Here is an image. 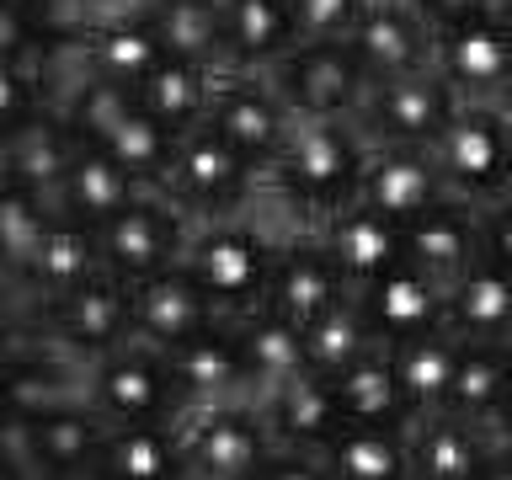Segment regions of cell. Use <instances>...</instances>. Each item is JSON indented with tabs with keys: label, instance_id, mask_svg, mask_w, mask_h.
<instances>
[{
	"label": "cell",
	"instance_id": "cell-6",
	"mask_svg": "<svg viewBox=\"0 0 512 480\" xmlns=\"http://www.w3.org/2000/svg\"><path fill=\"white\" fill-rule=\"evenodd\" d=\"M256 171L214 123H198L192 134L176 139V160L160 192H171L192 219H230L240 214V203H251Z\"/></svg>",
	"mask_w": 512,
	"mask_h": 480
},
{
	"label": "cell",
	"instance_id": "cell-2",
	"mask_svg": "<svg viewBox=\"0 0 512 480\" xmlns=\"http://www.w3.org/2000/svg\"><path fill=\"white\" fill-rule=\"evenodd\" d=\"M278 251L283 240L262 230L251 219H198L187 235V251H182V267L198 278V288L214 299L219 320H246L256 310H267V294H272V267H278Z\"/></svg>",
	"mask_w": 512,
	"mask_h": 480
},
{
	"label": "cell",
	"instance_id": "cell-9",
	"mask_svg": "<svg viewBox=\"0 0 512 480\" xmlns=\"http://www.w3.org/2000/svg\"><path fill=\"white\" fill-rule=\"evenodd\" d=\"M208 123L251 160L256 171H272V160L283 155L288 134H294V107L288 96L272 86V75H240V70H219L214 86V112Z\"/></svg>",
	"mask_w": 512,
	"mask_h": 480
},
{
	"label": "cell",
	"instance_id": "cell-39",
	"mask_svg": "<svg viewBox=\"0 0 512 480\" xmlns=\"http://www.w3.org/2000/svg\"><path fill=\"white\" fill-rule=\"evenodd\" d=\"M54 214H59V203H48L43 192L6 182V192H0V256H6V278H22L38 262Z\"/></svg>",
	"mask_w": 512,
	"mask_h": 480
},
{
	"label": "cell",
	"instance_id": "cell-5",
	"mask_svg": "<svg viewBox=\"0 0 512 480\" xmlns=\"http://www.w3.org/2000/svg\"><path fill=\"white\" fill-rule=\"evenodd\" d=\"M182 448L187 470L219 480H256L278 448L262 400H230V406H187L182 411Z\"/></svg>",
	"mask_w": 512,
	"mask_h": 480
},
{
	"label": "cell",
	"instance_id": "cell-1",
	"mask_svg": "<svg viewBox=\"0 0 512 480\" xmlns=\"http://www.w3.org/2000/svg\"><path fill=\"white\" fill-rule=\"evenodd\" d=\"M368 155H374V139H368L363 118H304V112H294V134H288L283 155L272 160L267 187L283 198L288 214H310L315 230V224L358 203Z\"/></svg>",
	"mask_w": 512,
	"mask_h": 480
},
{
	"label": "cell",
	"instance_id": "cell-18",
	"mask_svg": "<svg viewBox=\"0 0 512 480\" xmlns=\"http://www.w3.org/2000/svg\"><path fill=\"white\" fill-rule=\"evenodd\" d=\"M208 326H219V310L182 262L134 283V336L155 342L160 352L192 342V336H203Z\"/></svg>",
	"mask_w": 512,
	"mask_h": 480
},
{
	"label": "cell",
	"instance_id": "cell-26",
	"mask_svg": "<svg viewBox=\"0 0 512 480\" xmlns=\"http://www.w3.org/2000/svg\"><path fill=\"white\" fill-rule=\"evenodd\" d=\"M262 406H267V422L278 432V443H294V448H326L347 422L342 400H336V384L326 374H315V368H304L299 379L272 390Z\"/></svg>",
	"mask_w": 512,
	"mask_h": 480
},
{
	"label": "cell",
	"instance_id": "cell-30",
	"mask_svg": "<svg viewBox=\"0 0 512 480\" xmlns=\"http://www.w3.org/2000/svg\"><path fill=\"white\" fill-rule=\"evenodd\" d=\"M336 480H406L416 470L411 432L379 422H342V432L320 448Z\"/></svg>",
	"mask_w": 512,
	"mask_h": 480
},
{
	"label": "cell",
	"instance_id": "cell-36",
	"mask_svg": "<svg viewBox=\"0 0 512 480\" xmlns=\"http://www.w3.org/2000/svg\"><path fill=\"white\" fill-rule=\"evenodd\" d=\"M374 342L379 336H374V320H368L358 288L342 294L326 315H315L310 326H304V358H310V368L326 374V379H336L342 368H352Z\"/></svg>",
	"mask_w": 512,
	"mask_h": 480
},
{
	"label": "cell",
	"instance_id": "cell-15",
	"mask_svg": "<svg viewBox=\"0 0 512 480\" xmlns=\"http://www.w3.org/2000/svg\"><path fill=\"white\" fill-rule=\"evenodd\" d=\"M352 48H358L363 70L374 75V86H384V80L427 70L438 54V32L411 0H368L352 27Z\"/></svg>",
	"mask_w": 512,
	"mask_h": 480
},
{
	"label": "cell",
	"instance_id": "cell-22",
	"mask_svg": "<svg viewBox=\"0 0 512 480\" xmlns=\"http://www.w3.org/2000/svg\"><path fill=\"white\" fill-rule=\"evenodd\" d=\"M80 64L86 75H102V80H118V86H144L160 64H166V43L150 22V11H123V16H96L80 38Z\"/></svg>",
	"mask_w": 512,
	"mask_h": 480
},
{
	"label": "cell",
	"instance_id": "cell-16",
	"mask_svg": "<svg viewBox=\"0 0 512 480\" xmlns=\"http://www.w3.org/2000/svg\"><path fill=\"white\" fill-rule=\"evenodd\" d=\"M358 299L368 320H374L379 342H406V336H427L448 326V288L427 267H416L411 256H400L374 283H363Z\"/></svg>",
	"mask_w": 512,
	"mask_h": 480
},
{
	"label": "cell",
	"instance_id": "cell-33",
	"mask_svg": "<svg viewBox=\"0 0 512 480\" xmlns=\"http://www.w3.org/2000/svg\"><path fill=\"white\" fill-rule=\"evenodd\" d=\"M507 320H512V267H502L496 256H480L448 288V331L464 336V342H491Z\"/></svg>",
	"mask_w": 512,
	"mask_h": 480
},
{
	"label": "cell",
	"instance_id": "cell-24",
	"mask_svg": "<svg viewBox=\"0 0 512 480\" xmlns=\"http://www.w3.org/2000/svg\"><path fill=\"white\" fill-rule=\"evenodd\" d=\"M315 230H320V240L331 246L336 262H342V272H347L352 288L374 283L384 267H395L400 256H406V235H400V224L384 219V214H374L368 203L342 208V214H331L326 224H315Z\"/></svg>",
	"mask_w": 512,
	"mask_h": 480
},
{
	"label": "cell",
	"instance_id": "cell-43",
	"mask_svg": "<svg viewBox=\"0 0 512 480\" xmlns=\"http://www.w3.org/2000/svg\"><path fill=\"white\" fill-rule=\"evenodd\" d=\"M480 240H486V256L512 267V198L480 208Z\"/></svg>",
	"mask_w": 512,
	"mask_h": 480
},
{
	"label": "cell",
	"instance_id": "cell-25",
	"mask_svg": "<svg viewBox=\"0 0 512 480\" xmlns=\"http://www.w3.org/2000/svg\"><path fill=\"white\" fill-rule=\"evenodd\" d=\"M491 454H496L491 432L464 422L454 411H438L411 427V459H416V475L422 480H480Z\"/></svg>",
	"mask_w": 512,
	"mask_h": 480
},
{
	"label": "cell",
	"instance_id": "cell-31",
	"mask_svg": "<svg viewBox=\"0 0 512 480\" xmlns=\"http://www.w3.org/2000/svg\"><path fill=\"white\" fill-rule=\"evenodd\" d=\"M214 86H219V70L166 54V64H160V70L139 86V107L182 139L198 123H208V112H214Z\"/></svg>",
	"mask_w": 512,
	"mask_h": 480
},
{
	"label": "cell",
	"instance_id": "cell-4",
	"mask_svg": "<svg viewBox=\"0 0 512 480\" xmlns=\"http://www.w3.org/2000/svg\"><path fill=\"white\" fill-rule=\"evenodd\" d=\"M86 395L107 422H182L187 411L171 358L144 336H128L123 347L86 368Z\"/></svg>",
	"mask_w": 512,
	"mask_h": 480
},
{
	"label": "cell",
	"instance_id": "cell-46",
	"mask_svg": "<svg viewBox=\"0 0 512 480\" xmlns=\"http://www.w3.org/2000/svg\"><path fill=\"white\" fill-rule=\"evenodd\" d=\"M491 438H496V448H512V390H507V400H502V411H496V422L486 427Z\"/></svg>",
	"mask_w": 512,
	"mask_h": 480
},
{
	"label": "cell",
	"instance_id": "cell-44",
	"mask_svg": "<svg viewBox=\"0 0 512 480\" xmlns=\"http://www.w3.org/2000/svg\"><path fill=\"white\" fill-rule=\"evenodd\" d=\"M411 6L432 22V32H443V27H454V22H470V16L502 11V0H411Z\"/></svg>",
	"mask_w": 512,
	"mask_h": 480
},
{
	"label": "cell",
	"instance_id": "cell-14",
	"mask_svg": "<svg viewBox=\"0 0 512 480\" xmlns=\"http://www.w3.org/2000/svg\"><path fill=\"white\" fill-rule=\"evenodd\" d=\"M171 374H176V390H182L187 406H230V400H262L256 390V374H251V358L240 347V331L230 320L208 326L203 336L171 347Z\"/></svg>",
	"mask_w": 512,
	"mask_h": 480
},
{
	"label": "cell",
	"instance_id": "cell-17",
	"mask_svg": "<svg viewBox=\"0 0 512 480\" xmlns=\"http://www.w3.org/2000/svg\"><path fill=\"white\" fill-rule=\"evenodd\" d=\"M342 294H352L342 262L331 256V246L320 240V230H294L283 235L278 267H272V294L267 304L278 315H288L294 326H310L315 315H326Z\"/></svg>",
	"mask_w": 512,
	"mask_h": 480
},
{
	"label": "cell",
	"instance_id": "cell-50",
	"mask_svg": "<svg viewBox=\"0 0 512 480\" xmlns=\"http://www.w3.org/2000/svg\"><path fill=\"white\" fill-rule=\"evenodd\" d=\"M406 480H422V475H416V470H411V475H406Z\"/></svg>",
	"mask_w": 512,
	"mask_h": 480
},
{
	"label": "cell",
	"instance_id": "cell-7",
	"mask_svg": "<svg viewBox=\"0 0 512 480\" xmlns=\"http://www.w3.org/2000/svg\"><path fill=\"white\" fill-rule=\"evenodd\" d=\"M192 219L171 192L160 187H144L123 214H112L102 230V256H107V272H118L123 283H144L155 272H166L182 262L187 251V235H192Z\"/></svg>",
	"mask_w": 512,
	"mask_h": 480
},
{
	"label": "cell",
	"instance_id": "cell-51",
	"mask_svg": "<svg viewBox=\"0 0 512 480\" xmlns=\"http://www.w3.org/2000/svg\"><path fill=\"white\" fill-rule=\"evenodd\" d=\"M507 112H512V91H507Z\"/></svg>",
	"mask_w": 512,
	"mask_h": 480
},
{
	"label": "cell",
	"instance_id": "cell-19",
	"mask_svg": "<svg viewBox=\"0 0 512 480\" xmlns=\"http://www.w3.org/2000/svg\"><path fill=\"white\" fill-rule=\"evenodd\" d=\"M96 272H107V256H102V235H96V224L75 219V214H54L43 235V251L38 262H32L22 278H11L16 288H27L32 299H38V315H48L64 294H75L80 283H91Z\"/></svg>",
	"mask_w": 512,
	"mask_h": 480
},
{
	"label": "cell",
	"instance_id": "cell-42",
	"mask_svg": "<svg viewBox=\"0 0 512 480\" xmlns=\"http://www.w3.org/2000/svg\"><path fill=\"white\" fill-rule=\"evenodd\" d=\"M256 480H336V470L326 464L320 448H294V443H278L272 448V459L262 464V475Z\"/></svg>",
	"mask_w": 512,
	"mask_h": 480
},
{
	"label": "cell",
	"instance_id": "cell-13",
	"mask_svg": "<svg viewBox=\"0 0 512 480\" xmlns=\"http://www.w3.org/2000/svg\"><path fill=\"white\" fill-rule=\"evenodd\" d=\"M448 198H454L448 176L427 144H374L358 203H368L374 214L395 219V224H411L416 214H427V208H438Z\"/></svg>",
	"mask_w": 512,
	"mask_h": 480
},
{
	"label": "cell",
	"instance_id": "cell-48",
	"mask_svg": "<svg viewBox=\"0 0 512 480\" xmlns=\"http://www.w3.org/2000/svg\"><path fill=\"white\" fill-rule=\"evenodd\" d=\"M187 480H219V475H198V470H187Z\"/></svg>",
	"mask_w": 512,
	"mask_h": 480
},
{
	"label": "cell",
	"instance_id": "cell-29",
	"mask_svg": "<svg viewBox=\"0 0 512 480\" xmlns=\"http://www.w3.org/2000/svg\"><path fill=\"white\" fill-rule=\"evenodd\" d=\"M395 352V374H400V390H406L416 422L448 411V390H454V374H459V352H464V336L454 331H427V336H406V342H390Z\"/></svg>",
	"mask_w": 512,
	"mask_h": 480
},
{
	"label": "cell",
	"instance_id": "cell-37",
	"mask_svg": "<svg viewBox=\"0 0 512 480\" xmlns=\"http://www.w3.org/2000/svg\"><path fill=\"white\" fill-rule=\"evenodd\" d=\"M512 390V363L496 342H464L459 352V374H454V390H448V411L464 416L475 427H491L502 400Z\"/></svg>",
	"mask_w": 512,
	"mask_h": 480
},
{
	"label": "cell",
	"instance_id": "cell-23",
	"mask_svg": "<svg viewBox=\"0 0 512 480\" xmlns=\"http://www.w3.org/2000/svg\"><path fill=\"white\" fill-rule=\"evenodd\" d=\"M75 150H80V139L70 134V123H64L59 107L32 112L22 128L6 134V171H11L6 182H22L32 192H43L48 203H59L64 176L75 166Z\"/></svg>",
	"mask_w": 512,
	"mask_h": 480
},
{
	"label": "cell",
	"instance_id": "cell-34",
	"mask_svg": "<svg viewBox=\"0 0 512 480\" xmlns=\"http://www.w3.org/2000/svg\"><path fill=\"white\" fill-rule=\"evenodd\" d=\"M235 331H240V347H246V358H251V374H256L262 400L310 368V358H304V326H294V320L278 315L272 304L246 315V320H235Z\"/></svg>",
	"mask_w": 512,
	"mask_h": 480
},
{
	"label": "cell",
	"instance_id": "cell-11",
	"mask_svg": "<svg viewBox=\"0 0 512 480\" xmlns=\"http://www.w3.org/2000/svg\"><path fill=\"white\" fill-rule=\"evenodd\" d=\"M464 96L443 80L438 64H427V70L416 75H400V80H384V86H374V96H368L363 107V128L374 144H438L448 118L459 112Z\"/></svg>",
	"mask_w": 512,
	"mask_h": 480
},
{
	"label": "cell",
	"instance_id": "cell-20",
	"mask_svg": "<svg viewBox=\"0 0 512 480\" xmlns=\"http://www.w3.org/2000/svg\"><path fill=\"white\" fill-rule=\"evenodd\" d=\"M406 235V256L416 267H427L443 288H454L464 272H470L480 256H486V240H480V208L448 198L427 214H416L411 224H400Z\"/></svg>",
	"mask_w": 512,
	"mask_h": 480
},
{
	"label": "cell",
	"instance_id": "cell-12",
	"mask_svg": "<svg viewBox=\"0 0 512 480\" xmlns=\"http://www.w3.org/2000/svg\"><path fill=\"white\" fill-rule=\"evenodd\" d=\"M432 64L464 102H507L512 91V22L502 11L470 16L438 32Z\"/></svg>",
	"mask_w": 512,
	"mask_h": 480
},
{
	"label": "cell",
	"instance_id": "cell-32",
	"mask_svg": "<svg viewBox=\"0 0 512 480\" xmlns=\"http://www.w3.org/2000/svg\"><path fill=\"white\" fill-rule=\"evenodd\" d=\"M139 192H144V187L102 150V144H80V150H75V166H70V176H64L59 208L102 230V224H107L112 214H123V208L134 203Z\"/></svg>",
	"mask_w": 512,
	"mask_h": 480
},
{
	"label": "cell",
	"instance_id": "cell-27",
	"mask_svg": "<svg viewBox=\"0 0 512 480\" xmlns=\"http://www.w3.org/2000/svg\"><path fill=\"white\" fill-rule=\"evenodd\" d=\"M96 459L112 480H187V448L176 422H112Z\"/></svg>",
	"mask_w": 512,
	"mask_h": 480
},
{
	"label": "cell",
	"instance_id": "cell-10",
	"mask_svg": "<svg viewBox=\"0 0 512 480\" xmlns=\"http://www.w3.org/2000/svg\"><path fill=\"white\" fill-rule=\"evenodd\" d=\"M43 331L59 352L80 363L107 358L112 347L134 336V283H123L118 272H96L91 283H80L43 315Z\"/></svg>",
	"mask_w": 512,
	"mask_h": 480
},
{
	"label": "cell",
	"instance_id": "cell-38",
	"mask_svg": "<svg viewBox=\"0 0 512 480\" xmlns=\"http://www.w3.org/2000/svg\"><path fill=\"white\" fill-rule=\"evenodd\" d=\"M102 150L118 160L139 187H166L171 160H176V134L160 118H150L144 107H134L118 128H112V139L102 144Z\"/></svg>",
	"mask_w": 512,
	"mask_h": 480
},
{
	"label": "cell",
	"instance_id": "cell-45",
	"mask_svg": "<svg viewBox=\"0 0 512 480\" xmlns=\"http://www.w3.org/2000/svg\"><path fill=\"white\" fill-rule=\"evenodd\" d=\"M54 480H112L102 459H86V464H70V470H54Z\"/></svg>",
	"mask_w": 512,
	"mask_h": 480
},
{
	"label": "cell",
	"instance_id": "cell-41",
	"mask_svg": "<svg viewBox=\"0 0 512 480\" xmlns=\"http://www.w3.org/2000/svg\"><path fill=\"white\" fill-rule=\"evenodd\" d=\"M368 0H294V16H299V38L304 43H320V38H352Z\"/></svg>",
	"mask_w": 512,
	"mask_h": 480
},
{
	"label": "cell",
	"instance_id": "cell-28",
	"mask_svg": "<svg viewBox=\"0 0 512 480\" xmlns=\"http://www.w3.org/2000/svg\"><path fill=\"white\" fill-rule=\"evenodd\" d=\"M336 384V400H342L347 422H379V427H416V411L406 390H400V374H395V352L390 342H374L352 368L331 379Z\"/></svg>",
	"mask_w": 512,
	"mask_h": 480
},
{
	"label": "cell",
	"instance_id": "cell-8",
	"mask_svg": "<svg viewBox=\"0 0 512 480\" xmlns=\"http://www.w3.org/2000/svg\"><path fill=\"white\" fill-rule=\"evenodd\" d=\"M272 86L304 118H363L368 96H374V75L363 70L352 38H320V43H299L272 70Z\"/></svg>",
	"mask_w": 512,
	"mask_h": 480
},
{
	"label": "cell",
	"instance_id": "cell-3",
	"mask_svg": "<svg viewBox=\"0 0 512 480\" xmlns=\"http://www.w3.org/2000/svg\"><path fill=\"white\" fill-rule=\"evenodd\" d=\"M459 203L491 208L512 198V112L507 102H459L443 139L432 144Z\"/></svg>",
	"mask_w": 512,
	"mask_h": 480
},
{
	"label": "cell",
	"instance_id": "cell-35",
	"mask_svg": "<svg viewBox=\"0 0 512 480\" xmlns=\"http://www.w3.org/2000/svg\"><path fill=\"white\" fill-rule=\"evenodd\" d=\"M150 22H155L171 59L230 70V59H224V6L219 0H155Z\"/></svg>",
	"mask_w": 512,
	"mask_h": 480
},
{
	"label": "cell",
	"instance_id": "cell-49",
	"mask_svg": "<svg viewBox=\"0 0 512 480\" xmlns=\"http://www.w3.org/2000/svg\"><path fill=\"white\" fill-rule=\"evenodd\" d=\"M502 16H507V22H512V0H502Z\"/></svg>",
	"mask_w": 512,
	"mask_h": 480
},
{
	"label": "cell",
	"instance_id": "cell-52",
	"mask_svg": "<svg viewBox=\"0 0 512 480\" xmlns=\"http://www.w3.org/2000/svg\"><path fill=\"white\" fill-rule=\"evenodd\" d=\"M27 6H32V0H27Z\"/></svg>",
	"mask_w": 512,
	"mask_h": 480
},
{
	"label": "cell",
	"instance_id": "cell-47",
	"mask_svg": "<svg viewBox=\"0 0 512 480\" xmlns=\"http://www.w3.org/2000/svg\"><path fill=\"white\" fill-rule=\"evenodd\" d=\"M480 480H512V448H496L491 464L480 470Z\"/></svg>",
	"mask_w": 512,
	"mask_h": 480
},
{
	"label": "cell",
	"instance_id": "cell-40",
	"mask_svg": "<svg viewBox=\"0 0 512 480\" xmlns=\"http://www.w3.org/2000/svg\"><path fill=\"white\" fill-rule=\"evenodd\" d=\"M134 107H139V91L118 86V80H102V75L75 80V86L59 96V112H64V123H70V134L80 144H107L112 128H118Z\"/></svg>",
	"mask_w": 512,
	"mask_h": 480
},
{
	"label": "cell",
	"instance_id": "cell-21",
	"mask_svg": "<svg viewBox=\"0 0 512 480\" xmlns=\"http://www.w3.org/2000/svg\"><path fill=\"white\" fill-rule=\"evenodd\" d=\"M224 6V59L240 75H272L304 43L294 0H219Z\"/></svg>",
	"mask_w": 512,
	"mask_h": 480
}]
</instances>
